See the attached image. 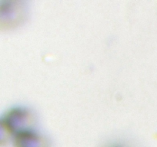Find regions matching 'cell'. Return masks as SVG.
<instances>
[{"instance_id": "1", "label": "cell", "mask_w": 157, "mask_h": 147, "mask_svg": "<svg viewBox=\"0 0 157 147\" xmlns=\"http://www.w3.org/2000/svg\"><path fill=\"white\" fill-rule=\"evenodd\" d=\"M5 124H2V122H0V142H2L4 141L6 136V130Z\"/></svg>"}]
</instances>
